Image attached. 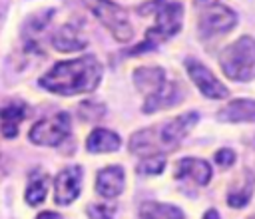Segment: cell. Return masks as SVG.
I'll return each instance as SVG.
<instances>
[{
    "label": "cell",
    "mask_w": 255,
    "mask_h": 219,
    "mask_svg": "<svg viewBox=\"0 0 255 219\" xmlns=\"http://www.w3.org/2000/svg\"><path fill=\"white\" fill-rule=\"evenodd\" d=\"M102 64L96 56L56 62L42 78L40 86L58 96H78L94 92L102 82Z\"/></svg>",
    "instance_id": "6da1fadb"
},
{
    "label": "cell",
    "mask_w": 255,
    "mask_h": 219,
    "mask_svg": "<svg viewBox=\"0 0 255 219\" xmlns=\"http://www.w3.org/2000/svg\"><path fill=\"white\" fill-rule=\"evenodd\" d=\"M137 10L141 12V16L153 14L155 22H153V26L147 28L145 40L141 44H137L139 48L131 50L133 54L151 50V48L167 42L183 26V4L179 0H153V2H147V4L139 6Z\"/></svg>",
    "instance_id": "7a4b0ae2"
},
{
    "label": "cell",
    "mask_w": 255,
    "mask_h": 219,
    "mask_svg": "<svg viewBox=\"0 0 255 219\" xmlns=\"http://www.w3.org/2000/svg\"><path fill=\"white\" fill-rule=\"evenodd\" d=\"M223 74L233 82H249L255 78V38L241 36L223 48L219 56Z\"/></svg>",
    "instance_id": "3957f363"
},
{
    "label": "cell",
    "mask_w": 255,
    "mask_h": 219,
    "mask_svg": "<svg viewBox=\"0 0 255 219\" xmlns=\"http://www.w3.org/2000/svg\"><path fill=\"white\" fill-rule=\"evenodd\" d=\"M92 16L114 36L116 42L128 44L133 38V26L129 22L128 10L112 0H82Z\"/></svg>",
    "instance_id": "277c9868"
},
{
    "label": "cell",
    "mask_w": 255,
    "mask_h": 219,
    "mask_svg": "<svg viewBox=\"0 0 255 219\" xmlns=\"http://www.w3.org/2000/svg\"><path fill=\"white\" fill-rule=\"evenodd\" d=\"M70 131H72L70 115L66 111H60V113H56L52 117L36 121L28 131V139L32 143H36V145L56 147L70 135Z\"/></svg>",
    "instance_id": "5b68a950"
},
{
    "label": "cell",
    "mask_w": 255,
    "mask_h": 219,
    "mask_svg": "<svg viewBox=\"0 0 255 219\" xmlns=\"http://www.w3.org/2000/svg\"><path fill=\"white\" fill-rule=\"evenodd\" d=\"M237 22H239V18L231 8H227L223 4H209L201 12L199 22H197L199 36L201 38H215V36L227 34L237 26Z\"/></svg>",
    "instance_id": "8992f818"
},
{
    "label": "cell",
    "mask_w": 255,
    "mask_h": 219,
    "mask_svg": "<svg viewBox=\"0 0 255 219\" xmlns=\"http://www.w3.org/2000/svg\"><path fill=\"white\" fill-rule=\"evenodd\" d=\"M199 115L197 111H187V113H181L161 125H155V135H157V141H159V147L161 151H171L175 149L181 139L193 129V125L197 123Z\"/></svg>",
    "instance_id": "52a82bcc"
},
{
    "label": "cell",
    "mask_w": 255,
    "mask_h": 219,
    "mask_svg": "<svg viewBox=\"0 0 255 219\" xmlns=\"http://www.w3.org/2000/svg\"><path fill=\"white\" fill-rule=\"evenodd\" d=\"M183 66H185V72H187V76L191 78V82H193V84L197 86V90L201 92V96H205V98H209V100H223V98L229 94L227 86H223V82H219V80L215 78V74H213L209 68H205L199 60L187 58V60L183 62Z\"/></svg>",
    "instance_id": "ba28073f"
},
{
    "label": "cell",
    "mask_w": 255,
    "mask_h": 219,
    "mask_svg": "<svg viewBox=\"0 0 255 219\" xmlns=\"http://www.w3.org/2000/svg\"><path fill=\"white\" fill-rule=\"evenodd\" d=\"M82 189V167L70 165L62 169L54 179V201L58 205H70L78 199Z\"/></svg>",
    "instance_id": "9c48e42d"
},
{
    "label": "cell",
    "mask_w": 255,
    "mask_h": 219,
    "mask_svg": "<svg viewBox=\"0 0 255 219\" xmlns=\"http://www.w3.org/2000/svg\"><path fill=\"white\" fill-rule=\"evenodd\" d=\"M183 98H185V92L179 86V82L165 80L155 92L145 96V102H143L141 110H143V113H153L157 110H165V108H173V106L181 104Z\"/></svg>",
    "instance_id": "30bf717a"
},
{
    "label": "cell",
    "mask_w": 255,
    "mask_h": 219,
    "mask_svg": "<svg viewBox=\"0 0 255 219\" xmlns=\"http://www.w3.org/2000/svg\"><path fill=\"white\" fill-rule=\"evenodd\" d=\"M173 177L177 181H185L197 187H203L211 181V167L205 159L199 157H183L175 163Z\"/></svg>",
    "instance_id": "8fae6325"
},
{
    "label": "cell",
    "mask_w": 255,
    "mask_h": 219,
    "mask_svg": "<svg viewBox=\"0 0 255 219\" xmlns=\"http://www.w3.org/2000/svg\"><path fill=\"white\" fill-rule=\"evenodd\" d=\"M124 185H126V175L120 165H108L100 169L96 175V191L106 199L118 197L124 191Z\"/></svg>",
    "instance_id": "7c38bea8"
},
{
    "label": "cell",
    "mask_w": 255,
    "mask_h": 219,
    "mask_svg": "<svg viewBox=\"0 0 255 219\" xmlns=\"http://www.w3.org/2000/svg\"><path fill=\"white\" fill-rule=\"evenodd\" d=\"M217 119L223 123H255V100H233L217 111Z\"/></svg>",
    "instance_id": "4fadbf2b"
},
{
    "label": "cell",
    "mask_w": 255,
    "mask_h": 219,
    "mask_svg": "<svg viewBox=\"0 0 255 219\" xmlns=\"http://www.w3.org/2000/svg\"><path fill=\"white\" fill-rule=\"evenodd\" d=\"M26 104L16 100L10 102L8 106L0 108V127H2V135L8 139H14L18 135V125L20 121L26 117Z\"/></svg>",
    "instance_id": "5bb4252c"
},
{
    "label": "cell",
    "mask_w": 255,
    "mask_h": 219,
    "mask_svg": "<svg viewBox=\"0 0 255 219\" xmlns=\"http://www.w3.org/2000/svg\"><path fill=\"white\" fill-rule=\"evenodd\" d=\"M131 78H133L135 88L141 94H145V96H149L151 92H155L167 80L165 78V70L159 68V66H139V68L133 70V76Z\"/></svg>",
    "instance_id": "9a60e30c"
},
{
    "label": "cell",
    "mask_w": 255,
    "mask_h": 219,
    "mask_svg": "<svg viewBox=\"0 0 255 219\" xmlns=\"http://www.w3.org/2000/svg\"><path fill=\"white\" fill-rule=\"evenodd\" d=\"M120 145H122L120 135L106 127H96L86 139V149L90 153H112L118 151Z\"/></svg>",
    "instance_id": "2e32d148"
},
{
    "label": "cell",
    "mask_w": 255,
    "mask_h": 219,
    "mask_svg": "<svg viewBox=\"0 0 255 219\" xmlns=\"http://www.w3.org/2000/svg\"><path fill=\"white\" fill-rule=\"evenodd\" d=\"M52 44L58 52H80L88 46V42L82 38L80 30H76L74 26L66 24L60 30H56V34L52 36Z\"/></svg>",
    "instance_id": "e0dca14e"
},
{
    "label": "cell",
    "mask_w": 255,
    "mask_h": 219,
    "mask_svg": "<svg viewBox=\"0 0 255 219\" xmlns=\"http://www.w3.org/2000/svg\"><path fill=\"white\" fill-rule=\"evenodd\" d=\"M255 191V175L249 171V169H243L241 173V183L239 185H233L227 193V205L233 207V209H241L249 203L251 195Z\"/></svg>",
    "instance_id": "ac0fdd59"
},
{
    "label": "cell",
    "mask_w": 255,
    "mask_h": 219,
    "mask_svg": "<svg viewBox=\"0 0 255 219\" xmlns=\"http://www.w3.org/2000/svg\"><path fill=\"white\" fill-rule=\"evenodd\" d=\"M139 219H185L183 211L171 203L143 201L139 205Z\"/></svg>",
    "instance_id": "d6986e66"
},
{
    "label": "cell",
    "mask_w": 255,
    "mask_h": 219,
    "mask_svg": "<svg viewBox=\"0 0 255 219\" xmlns=\"http://www.w3.org/2000/svg\"><path fill=\"white\" fill-rule=\"evenodd\" d=\"M46 193H48V175L42 171H32L28 177L26 193H24L26 203L30 207H36L46 199Z\"/></svg>",
    "instance_id": "ffe728a7"
},
{
    "label": "cell",
    "mask_w": 255,
    "mask_h": 219,
    "mask_svg": "<svg viewBox=\"0 0 255 219\" xmlns=\"http://www.w3.org/2000/svg\"><path fill=\"white\" fill-rule=\"evenodd\" d=\"M165 157L163 153H155V155H145L141 157V161L137 163V171L143 175H159L165 169Z\"/></svg>",
    "instance_id": "44dd1931"
},
{
    "label": "cell",
    "mask_w": 255,
    "mask_h": 219,
    "mask_svg": "<svg viewBox=\"0 0 255 219\" xmlns=\"http://www.w3.org/2000/svg\"><path fill=\"white\" fill-rule=\"evenodd\" d=\"M78 113L84 121H96L104 115V106L102 104H96V102H84L80 108H78Z\"/></svg>",
    "instance_id": "7402d4cb"
},
{
    "label": "cell",
    "mask_w": 255,
    "mask_h": 219,
    "mask_svg": "<svg viewBox=\"0 0 255 219\" xmlns=\"http://www.w3.org/2000/svg\"><path fill=\"white\" fill-rule=\"evenodd\" d=\"M90 219H114L116 207L112 205H104V203H90L86 209Z\"/></svg>",
    "instance_id": "603a6c76"
},
{
    "label": "cell",
    "mask_w": 255,
    "mask_h": 219,
    "mask_svg": "<svg viewBox=\"0 0 255 219\" xmlns=\"http://www.w3.org/2000/svg\"><path fill=\"white\" fill-rule=\"evenodd\" d=\"M213 157H215V163H217L219 167H223V169H227V167H231V165L235 163V151L229 149V147L217 149Z\"/></svg>",
    "instance_id": "cb8c5ba5"
},
{
    "label": "cell",
    "mask_w": 255,
    "mask_h": 219,
    "mask_svg": "<svg viewBox=\"0 0 255 219\" xmlns=\"http://www.w3.org/2000/svg\"><path fill=\"white\" fill-rule=\"evenodd\" d=\"M36 219H62L58 213H54V211H42Z\"/></svg>",
    "instance_id": "d4e9b609"
},
{
    "label": "cell",
    "mask_w": 255,
    "mask_h": 219,
    "mask_svg": "<svg viewBox=\"0 0 255 219\" xmlns=\"http://www.w3.org/2000/svg\"><path fill=\"white\" fill-rule=\"evenodd\" d=\"M203 219H221V217H219L217 209H207L205 215H203Z\"/></svg>",
    "instance_id": "484cf974"
},
{
    "label": "cell",
    "mask_w": 255,
    "mask_h": 219,
    "mask_svg": "<svg viewBox=\"0 0 255 219\" xmlns=\"http://www.w3.org/2000/svg\"><path fill=\"white\" fill-rule=\"evenodd\" d=\"M197 2H209V0H197Z\"/></svg>",
    "instance_id": "4316f807"
},
{
    "label": "cell",
    "mask_w": 255,
    "mask_h": 219,
    "mask_svg": "<svg viewBox=\"0 0 255 219\" xmlns=\"http://www.w3.org/2000/svg\"><path fill=\"white\" fill-rule=\"evenodd\" d=\"M247 219H255V215H251V217H247Z\"/></svg>",
    "instance_id": "83f0119b"
}]
</instances>
